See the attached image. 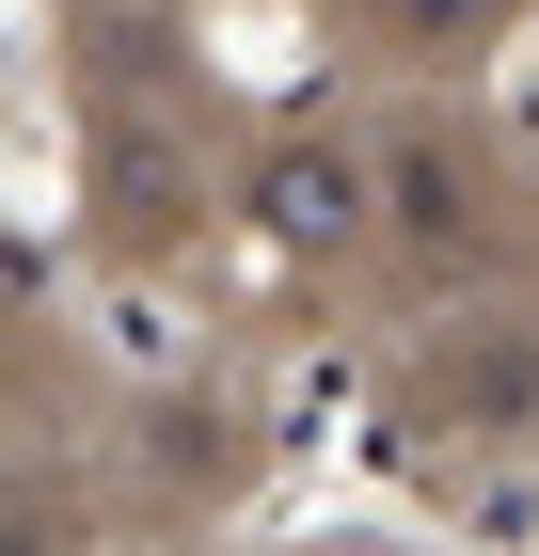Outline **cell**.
Instances as JSON below:
<instances>
[{
	"label": "cell",
	"instance_id": "obj_1",
	"mask_svg": "<svg viewBox=\"0 0 539 556\" xmlns=\"http://www.w3.org/2000/svg\"><path fill=\"white\" fill-rule=\"evenodd\" d=\"M365 207H381V160H365V143H270V160H254V223H270L286 255L365 239Z\"/></svg>",
	"mask_w": 539,
	"mask_h": 556
},
{
	"label": "cell",
	"instance_id": "obj_2",
	"mask_svg": "<svg viewBox=\"0 0 539 556\" xmlns=\"http://www.w3.org/2000/svg\"><path fill=\"white\" fill-rule=\"evenodd\" d=\"M381 207L413 223V239H460V223H476V175L445 160V128H397V143H381Z\"/></svg>",
	"mask_w": 539,
	"mask_h": 556
},
{
	"label": "cell",
	"instance_id": "obj_3",
	"mask_svg": "<svg viewBox=\"0 0 539 556\" xmlns=\"http://www.w3.org/2000/svg\"><path fill=\"white\" fill-rule=\"evenodd\" d=\"M381 16H397V33H413V48H445V33H476L492 0H381Z\"/></svg>",
	"mask_w": 539,
	"mask_h": 556
}]
</instances>
